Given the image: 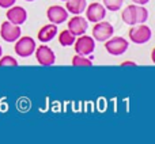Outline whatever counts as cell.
<instances>
[{"instance_id": "d4e9b609", "label": "cell", "mask_w": 155, "mask_h": 144, "mask_svg": "<svg viewBox=\"0 0 155 144\" xmlns=\"http://www.w3.org/2000/svg\"><path fill=\"white\" fill-rule=\"evenodd\" d=\"M63 2H67V0H63Z\"/></svg>"}, {"instance_id": "9c48e42d", "label": "cell", "mask_w": 155, "mask_h": 144, "mask_svg": "<svg viewBox=\"0 0 155 144\" xmlns=\"http://www.w3.org/2000/svg\"><path fill=\"white\" fill-rule=\"evenodd\" d=\"M46 16L53 25H61L68 19V11L61 5H51L46 10Z\"/></svg>"}, {"instance_id": "603a6c76", "label": "cell", "mask_w": 155, "mask_h": 144, "mask_svg": "<svg viewBox=\"0 0 155 144\" xmlns=\"http://www.w3.org/2000/svg\"><path fill=\"white\" fill-rule=\"evenodd\" d=\"M3 56V49H2V46H0V57Z\"/></svg>"}, {"instance_id": "9a60e30c", "label": "cell", "mask_w": 155, "mask_h": 144, "mask_svg": "<svg viewBox=\"0 0 155 144\" xmlns=\"http://www.w3.org/2000/svg\"><path fill=\"white\" fill-rule=\"evenodd\" d=\"M75 40H76V35H74L68 29L60 31V34H59V42H60V45H61V46H71V45H74Z\"/></svg>"}, {"instance_id": "5b68a950", "label": "cell", "mask_w": 155, "mask_h": 144, "mask_svg": "<svg viewBox=\"0 0 155 144\" xmlns=\"http://www.w3.org/2000/svg\"><path fill=\"white\" fill-rule=\"evenodd\" d=\"M22 34V30L19 25H14L10 21L3 22L0 26V35L5 42H15Z\"/></svg>"}, {"instance_id": "7c38bea8", "label": "cell", "mask_w": 155, "mask_h": 144, "mask_svg": "<svg viewBox=\"0 0 155 144\" xmlns=\"http://www.w3.org/2000/svg\"><path fill=\"white\" fill-rule=\"evenodd\" d=\"M56 35H57V25L48 23L40 29V31H38V34H37V38L40 42L46 44L53 40Z\"/></svg>"}, {"instance_id": "7402d4cb", "label": "cell", "mask_w": 155, "mask_h": 144, "mask_svg": "<svg viewBox=\"0 0 155 144\" xmlns=\"http://www.w3.org/2000/svg\"><path fill=\"white\" fill-rule=\"evenodd\" d=\"M132 2L135 3V4H139V5H146L150 0H132Z\"/></svg>"}, {"instance_id": "cb8c5ba5", "label": "cell", "mask_w": 155, "mask_h": 144, "mask_svg": "<svg viewBox=\"0 0 155 144\" xmlns=\"http://www.w3.org/2000/svg\"><path fill=\"white\" fill-rule=\"evenodd\" d=\"M26 2H34V0H26Z\"/></svg>"}, {"instance_id": "30bf717a", "label": "cell", "mask_w": 155, "mask_h": 144, "mask_svg": "<svg viewBox=\"0 0 155 144\" xmlns=\"http://www.w3.org/2000/svg\"><path fill=\"white\" fill-rule=\"evenodd\" d=\"M5 16H7V21H10L11 23L21 26L27 19V11L23 7H21V5H11L8 8Z\"/></svg>"}, {"instance_id": "ba28073f", "label": "cell", "mask_w": 155, "mask_h": 144, "mask_svg": "<svg viewBox=\"0 0 155 144\" xmlns=\"http://www.w3.org/2000/svg\"><path fill=\"white\" fill-rule=\"evenodd\" d=\"M86 19L93 23L102 21L106 16V8L104 7V4L101 3H91L90 5H86Z\"/></svg>"}, {"instance_id": "ffe728a7", "label": "cell", "mask_w": 155, "mask_h": 144, "mask_svg": "<svg viewBox=\"0 0 155 144\" xmlns=\"http://www.w3.org/2000/svg\"><path fill=\"white\" fill-rule=\"evenodd\" d=\"M16 0H0V7L2 8H10L11 5L15 4Z\"/></svg>"}, {"instance_id": "d6986e66", "label": "cell", "mask_w": 155, "mask_h": 144, "mask_svg": "<svg viewBox=\"0 0 155 144\" xmlns=\"http://www.w3.org/2000/svg\"><path fill=\"white\" fill-rule=\"evenodd\" d=\"M18 61L12 56H3L0 57V67H16Z\"/></svg>"}, {"instance_id": "8992f818", "label": "cell", "mask_w": 155, "mask_h": 144, "mask_svg": "<svg viewBox=\"0 0 155 144\" xmlns=\"http://www.w3.org/2000/svg\"><path fill=\"white\" fill-rule=\"evenodd\" d=\"M113 33H114V29H113L112 23H109V22L99 21L93 27V38L97 41H101V42H105L106 40H109L113 35Z\"/></svg>"}, {"instance_id": "3957f363", "label": "cell", "mask_w": 155, "mask_h": 144, "mask_svg": "<svg viewBox=\"0 0 155 144\" xmlns=\"http://www.w3.org/2000/svg\"><path fill=\"white\" fill-rule=\"evenodd\" d=\"M74 46H75V52L76 54H82V56H88L94 52L95 49V40L90 35L82 34L75 40L74 42Z\"/></svg>"}, {"instance_id": "7a4b0ae2", "label": "cell", "mask_w": 155, "mask_h": 144, "mask_svg": "<svg viewBox=\"0 0 155 144\" xmlns=\"http://www.w3.org/2000/svg\"><path fill=\"white\" fill-rule=\"evenodd\" d=\"M105 49L109 54H113V56H120V54H124L128 49L129 44L125 38L123 37H110L109 40L105 41Z\"/></svg>"}, {"instance_id": "277c9868", "label": "cell", "mask_w": 155, "mask_h": 144, "mask_svg": "<svg viewBox=\"0 0 155 144\" xmlns=\"http://www.w3.org/2000/svg\"><path fill=\"white\" fill-rule=\"evenodd\" d=\"M15 53L21 57H29L35 51V41L31 37H19L15 41Z\"/></svg>"}, {"instance_id": "8fae6325", "label": "cell", "mask_w": 155, "mask_h": 144, "mask_svg": "<svg viewBox=\"0 0 155 144\" xmlns=\"http://www.w3.org/2000/svg\"><path fill=\"white\" fill-rule=\"evenodd\" d=\"M87 27H88L87 19L80 15L72 16V18L68 21V30H70L74 35H76V37L84 34V33L87 31Z\"/></svg>"}, {"instance_id": "6da1fadb", "label": "cell", "mask_w": 155, "mask_h": 144, "mask_svg": "<svg viewBox=\"0 0 155 144\" xmlns=\"http://www.w3.org/2000/svg\"><path fill=\"white\" fill-rule=\"evenodd\" d=\"M128 35H129V40L134 44L142 45V44H146L151 40L153 33H151V29L146 23H137L131 26Z\"/></svg>"}, {"instance_id": "4fadbf2b", "label": "cell", "mask_w": 155, "mask_h": 144, "mask_svg": "<svg viewBox=\"0 0 155 144\" xmlns=\"http://www.w3.org/2000/svg\"><path fill=\"white\" fill-rule=\"evenodd\" d=\"M86 0H67L65 2V10L68 12L74 14V15H80L82 12H84L86 10Z\"/></svg>"}, {"instance_id": "ac0fdd59", "label": "cell", "mask_w": 155, "mask_h": 144, "mask_svg": "<svg viewBox=\"0 0 155 144\" xmlns=\"http://www.w3.org/2000/svg\"><path fill=\"white\" fill-rule=\"evenodd\" d=\"M102 2H104V7L109 11H118L123 5L124 0H102Z\"/></svg>"}, {"instance_id": "5bb4252c", "label": "cell", "mask_w": 155, "mask_h": 144, "mask_svg": "<svg viewBox=\"0 0 155 144\" xmlns=\"http://www.w3.org/2000/svg\"><path fill=\"white\" fill-rule=\"evenodd\" d=\"M123 21L125 22L129 26H134L137 25V15H136V4H131L128 7H125V10L123 11V15H121Z\"/></svg>"}, {"instance_id": "e0dca14e", "label": "cell", "mask_w": 155, "mask_h": 144, "mask_svg": "<svg viewBox=\"0 0 155 144\" xmlns=\"http://www.w3.org/2000/svg\"><path fill=\"white\" fill-rule=\"evenodd\" d=\"M136 15H137V23H144L148 19V10L144 5L136 4Z\"/></svg>"}, {"instance_id": "2e32d148", "label": "cell", "mask_w": 155, "mask_h": 144, "mask_svg": "<svg viewBox=\"0 0 155 144\" xmlns=\"http://www.w3.org/2000/svg\"><path fill=\"white\" fill-rule=\"evenodd\" d=\"M72 65L74 67H90V65H93V63H91V59H88L87 56L75 54L72 57Z\"/></svg>"}, {"instance_id": "52a82bcc", "label": "cell", "mask_w": 155, "mask_h": 144, "mask_svg": "<svg viewBox=\"0 0 155 144\" xmlns=\"http://www.w3.org/2000/svg\"><path fill=\"white\" fill-rule=\"evenodd\" d=\"M35 59H37L38 64L40 65H53L56 61V56H54V52L49 48L48 45H40L38 48H35Z\"/></svg>"}, {"instance_id": "44dd1931", "label": "cell", "mask_w": 155, "mask_h": 144, "mask_svg": "<svg viewBox=\"0 0 155 144\" xmlns=\"http://www.w3.org/2000/svg\"><path fill=\"white\" fill-rule=\"evenodd\" d=\"M121 65H123V67H136V63L135 61H123Z\"/></svg>"}]
</instances>
